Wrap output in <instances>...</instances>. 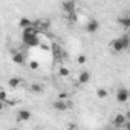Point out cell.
Here are the masks:
<instances>
[{"instance_id": "obj_1", "label": "cell", "mask_w": 130, "mask_h": 130, "mask_svg": "<svg viewBox=\"0 0 130 130\" xmlns=\"http://www.w3.org/2000/svg\"><path fill=\"white\" fill-rule=\"evenodd\" d=\"M125 122H127V118H125V115H122V113H118V115L112 119V125H113L115 130H122Z\"/></svg>"}, {"instance_id": "obj_2", "label": "cell", "mask_w": 130, "mask_h": 130, "mask_svg": "<svg viewBox=\"0 0 130 130\" xmlns=\"http://www.w3.org/2000/svg\"><path fill=\"white\" fill-rule=\"evenodd\" d=\"M22 37H23V43H25V46H28V47H40V46H41V41H40L38 35H34V37L22 35Z\"/></svg>"}, {"instance_id": "obj_3", "label": "cell", "mask_w": 130, "mask_h": 130, "mask_svg": "<svg viewBox=\"0 0 130 130\" xmlns=\"http://www.w3.org/2000/svg\"><path fill=\"white\" fill-rule=\"evenodd\" d=\"M115 98H116L118 103H127V101L130 100V93H128L127 89L119 87V89L116 90V93H115Z\"/></svg>"}, {"instance_id": "obj_4", "label": "cell", "mask_w": 130, "mask_h": 130, "mask_svg": "<svg viewBox=\"0 0 130 130\" xmlns=\"http://www.w3.org/2000/svg\"><path fill=\"white\" fill-rule=\"evenodd\" d=\"M98 29H100V22L96 19H90L86 23V31L89 34H95V32H98Z\"/></svg>"}, {"instance_id": "obj_5", "label": "cell", "mask_w": 130, "mask_h": 130, "mask_svg": "<svg viewBox=\"0 0 130 130\" xmlns=\"http://www.w3.org/2000/svg\"><path fill=\"white\" fill-rule=\"evenodd\" d=\"M61 8L64 9V12L66 14H72V12H77V3L74 2V0H69V2H63L61 3Z\"/></svg>"}, {"instance_id": "obj_6", "label": "cell", "mask_w": 130, "mask_h": 130, "mask_svg": "<svg viewBox=\"0 0 130 130\" xmlns=\"http://www.w3.org/2000/svg\"><path fill=\"white\" fill-rule=\"evenodd\" d=\"M110 47H112V49H113V52H116V54H119V52H124V51H125V47H124V44H122V41H121L119 38L112 40Z\"/></svg>"}, {"instance_id": "obj_7", "label": "cell", "mask_w": 130, "mask_h": 130, "mask_svg": "<svg viewBox=\"0 0 130 130\" xmlns=\"http://www.w3.org/2000/svg\"><path fill=\"white\" fill-rule=\"evenodd\" d=\"M29 119H31V112H29L28 109L19 110V113H17V121H20V122H28Z\"/></svg>"}, {"instance_id": "obj_8", "label": "cell", "mask_w": 130, "mask_h": 130, "mask_svg": "<svg viewBox=\"0 0 130 130\" xmlns=\"http://www.w3.org/2000/svg\"><path fill=\"white\" fill-rule=\"evenodd\" d=\"M12 63L14 64H23L25 63V54L20 52V51H15L12 54Z\"/></svg>"}, {"instance_id": "obj_9", "label": "cell", "mask_w": 130, "mask_h": 130, "mask_svg": "<svg viewBox=\"0 0 130 130\" xmlns=\"http://www.w3.org/2000/svg\"><path fill=\"white\" fill-rule=\"evenodd\" d=\"M90 81V74L87 71H81L78 75V84H87Z\"/></svg>"}, {"instance_id": "obj_10", "label": "cell", "mask_w": 130, "mask_h": 130, "mask_svg": "<svg viewBox=\"0 0 130 130\" xmlns=\"http://www.w3.org/2000/svg\"><path fill=\"white\" fill-rule=\"evenodd\" d=\"M54 109H55V110H58V112H66V110L69 109V106L66 104V101L57 100V101L54 103Z\"/></svg>"}, {"instance_id": "obj_11", "label": "cell", "mask_w": 130, "mask_h": 130, "mask_svg": "<svg viewBox=\"0 0 130 130\" xmlns=\"http://www.w3.org/2000/svg\"><path fill=\"white\" fill-rule=\"evenodd\" d=\"M19 26H20L22 29H28V28L34 26V22H32L31 19H28V17H22V19L19 20Z\"/></svg>"}, {"instance_id": "obj_12", "label": "cell", "mask_w": 130, "mask_h": 130, "mask_svg": "<svg viewBox=\"0 0 130 130\" xmlns=\"http://www.w3.org/2000/svg\"><path fill=\"white\" fill-rule=\"evenodd\" d=\"M52 54H54V58H55V60H61V57H63V51H61L60 44H57V43L52 44Z\"/></svg>"}, {"instance_id": "obj_13", "label": "cell", "mask_w": 130, "mask_h": 130, "mask_svg": "<svg viewBox=\"0 0 130 130\" xmlns=\"http://www.w3.org/2000/svg\"><path fill=\"white\" fill-rule=\"evenodd\" d=\"M118 23H119L122 28L130 29V15H122V17H119V19H118Z\"/></svg>"}, {"instance_id": "obj_14", "label": "cell", "mask_w": 130, "mask_h": 130, "mask_svg": "<svg viewBox=\"0 0 130 130\" xmlns=\"http://www.w3.org/2000/svg\"><path fill=\"white\" fill-rule=\"evenodd\" d=\"M8 86H9L11 89H17L19 86H22V80L17 78V77H12V78L8 80Z\"/></svg>"}, {"instance_id": "obj_15", "label": "cell", "mask_w": 130, "mask_h": 130, "mask_svg": "<svg viewBox=\"0 0 130 130\" xmlns=\"http://www.w3.org/2000/svg\"><path fill=\"white\" fill-rule=\"evenodd\" d=\"M29 89H31L32 93H41V92H43V84H40V83H32V84L29 86Z\"/></svg>"}, {"instance_id": "obj_16", "label": "cell", "mask_w": 130, "mask_h": 130, "mask_svg": "<svg viewBox=\"0 0 130 130\" xmlns=\"http://www.w3.org/2000/svg\"><path fill=\"white\" fill-rule=\"evenodd\" d=\"M58 75L63 77V78H68V77L71 75V71H69L66 66H60V68H58Z\"/></svg>"}, {"instance_id": "obj_17", "label": "cell", "mask_w": 130, "mask_h": 130, "mask_svg": "<svg viewBox=\"0 0 130 130\" xmlns=\"http://www.w3.org/2000/svg\"><path fill=\"white\" fill-rule=\"evenodd\" d=\"M107 95H109V92H107L106 89H103V87L96 89V96H98L100 100H106V98H107Z\"/></svg>"}, {"instance_id": "obj_18", "label": "cell", "mask_w": 130, "mask_h": 130, "mask_svg": "<svg viewBox=\"0 0 130 130\" xmlns=\"http://www.w3.org/2000/svg\"><path fill=\"white\" fill-rule=\"evenodd\" d=\"M86 61H87V57H86L84 54H80V55L77 57V63H78V64H86Z\"/></svg>"}, {"instance_id": "obj_19", "label": "cell", "mask_w": 130, "mask_h": 130, "mask_svg": "<svg viewBox=\"0 0 130 130\" xmlns=\"http://www.w3.org/2000/svg\"><path fill=\"white\" fill-rule=\"evenodd\" d=\"M40 68V63L38 61H29V69L31 71H37Z\"/></svg>"}, {"instance_id": "obj_20", "label": "cell", "mask_w": 130, "mask_h": 130, "mask_svg": "<svg viewBox=\"0 0 130 130\" xmlns=\"http://www.w3.org/2000/svg\"><path fill=\"white\" fill-rule=\"evenodd\" d=\"M0 101H2V103H6V101H8V93H6V90H0Z\"/></svg>"}, {"instance_id": "obj_21", "label": "cell", "mask_w": 130, "mask_h": 130, "mask_svg": "<svg viewBox=\"0 0 130 130\" xmlns=\"http://www.w3.org/2000/svg\"><path fill=\"white\" fill-rule=\"evenodd\" d=\"M68 19H69V22L75 23L78 20V15H77V12H72V14H68Z\"/></svg>"}, {"instance_id": "obj_22", "label": "cell", "mask_w": 130, "mask_h": 130, "mask_svg": "<svg viewBox=\"0 0 130 130\" xmlns=\"http://www.w3.org/2000/svg\"><path fill=\"white\" fill-rule=\"evenodd\" d=\"M68 96H69V95H68L66 92H60V93H58V100H61V101H64Z\"/></svg>"}, {"instance_id": "obj_23", "label": "cell", "mask_w": 130, "mask_h": 130, "mask_svg": "<svg viewBox=\"0 0 130 130\" xmlns=\"http://www.w3.org/2000/svg\"><path fill=\"white\" fill-rule=\"evenodd\" d=\"M122 130H130V121H127L125 124H124V128Z\"/></svg>"}, {"instance_id": "obj_24", "label": "cell", "mask_w": 130, "mask_h": 130, "mask_svg": "<svg viewBox=\"0 0 130 130\" xmlns=\"http://www.w3.org/2000/svg\"><path fill=\"white\" fill-rule=\"evenodd\" d=\"M68 130H77V125H74V124H71V125L68 127Z\"/></svg>"}, {"instance_id": "obj_25", "label": "cell", "mask_w": 130, "mask_h": 130, "mask_svg": "<svg viewBox=\"0 0 130 130\" xmlns=\"http://www.w3.org/2000/svg\"><path fill=\"white\" fill-rule=\"evenodd\" d=\"M125 118H127V121H130V110H127V113H125Z\"/></svg>"}, {"instance_id": "obj_26", "label": "cell", "mask_w": 130, "mask_h": 130, "mask_svg": "<svg viewBox=\"0 0 130 130\" xmlns=\"http://www.w3.org/2000/svg\"><path fill=\"white\" fill-rule=\"evenodd\" d=\"M9 130H20V128H9Z\"/></svg>"}]
</instances>
